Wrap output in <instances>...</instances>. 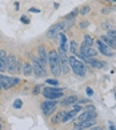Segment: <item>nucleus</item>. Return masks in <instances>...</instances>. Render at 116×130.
Instances as JSON below:
<instances>
[{
	"instance_id": "obj_1",
	"label": "nucleus",
	"mask_w": 116,
	"mask_h": 130,
	"mask_svg": "<svg viewBox=\"0 0 116 130\" xmlns=\"http://www.w3.org/2000/svg\"><path fill=\"white\" fill-rule=\"evenodd\" d=\"M48 65H49L52 76H59L61 73V62H60V56L57 53V51L52 49L51 52H48Z\"/></svg>"
},
{
	"instance_id": "obj_2",
	"label": "nucleus",
	"mask_w": 116,
	"mask_h": 130,
	"mask_svg": "<svg viewBox=\"0 0 116 130\" xmlns=\"http://www.w3.org/2000/svg\"><path fill=\"white\" fill-rule=\"evenodd\" d=\"M68 60H69V67H71V70L76 74L79 76V77H84L85 76V65L78 60V57L76 56H71V57H68Z\"/></svg>"
},
{
	"instance_id": "obj_3",
	"label": "nucleus",
	"mask_w": 116,
	"mask_h": 130,
	"mask_svg": "<svg viewBox=\"0 0 116 130\" xmlns=\"http://www.w3.org/2000/svg\"><path fill=\"white\" fill-rule=\"evenodd\" d=\"M97 53H99V51H97L96 48H94V46H88L85 45L84 43L80 45V49H79V55L76 57H80L83 58V60L87 62V60L88 58H95L97 56Z\"/></svg>"
},
{
	"instance_id": "obj_4",
	"label": "nucleus",
	"mask_w": 116,
	"mask_h": 130,
	"mask_svg": "<svg viewBox=\"0 0 116 130\" xmlns=\"http://www.w3.org/2000/svg\"><path fill=\"white\" fill-rule=\"evenodd\" d=\"M63 92L64 89L61 88H56V86H45L43 89V97H45L47 100H59L60 97H63Z\"/></svg>"
},
{
	"instance_id": "obj_5",
	"label": "nucleus",
	"mask_w": 116,
	"mask_h": 130,
	"mask_svg": "<svg viewBox=\"0 0 116 130\" xmlns=\"http://www.w3.org/2000/svg\"><path fill=\"white\" fill-rule=\"evenodd\" d=\"M31 65L33 69V73L36 77H45L47 76V72H45V68L42 65V62L39 61L37 57H32L31 58Z\"/></svg>"
},
{
	"instance_id": "obj_6",
	"label": "nucleus",
	"mask_w": 116,
	"mask_h": 130,
	"mask_svg": "<svg viewBox=\"0 0 116 130\" xmlns=\"http://www.w3.org/2000/svg\"><path fill=\"white\" fill-rule=\"evenodd\" d=\"M56 105H57V102L55 101V100H45V101L42 102L40 108H42V111H43L45 116H51L55 111Z\"/></svg>"
},
{
	"instance_id": "obj_7",
	"label": "nucleus",
	"mask_w": 116,
	"mask_h": 130,
	"mask_svg": "<svg viewBox=\"0 0 116 130\" xmlns=\"http://www.w3.org/2000/svg\"><path fill=\"white\" fill-rule=\"evenodd\" d=\"M57 53H59V56H60L61 73L68 74V73H69V70H71V67H69V60H68V57H67V55H66V52H63L61 49H59V51H57Z\"/></svg>"
},
{
	"instance_id": "obj_8",
	"label": "nucleus",
	"mask_w": 116,
	"mask_h": 130,
	"mask_svg": "<svg viewBox=\"0 0 116 130\" xmlns=\"http://www.w3.org/2000/svg\"><path fill=\"white\" fill-rule=\"evenodd\" d=\"M96 46H97V51H99L101 55L107 56V57H112V56H113V49H112V48H109L108 45H106L100 39H99V40H96Z\"/></svg>"
},
{
	"instance_id": "obj_9",
	"label": "nucleus",
	"mask_w": 116,
	"mask_h": 130,
	"mask_svg": "<svg viewBox=\"0 0 116 130\" xmlns=\"http://www.w3.org/2000/svg\"><path fill=\"white\" fill-rule=\"evenodd\" d=\"M37 58H39V61L42 62V65L44 68L48 65V53H47V51H45L44 45L37 46Z\"/></svg>"
},
{
	"instance_id": "obj_10",
	"label": "nucleus",
	"mask_w": 116,
	"mask_h": 130,
	"mask_svg": "<svg viewBox=\"0 0 116 130\" xmlns=\"http://www.w3.org/2000/svg\"><path fill=\"white\" fill-rule=\"evenodd\" d=\"M16 65H17V58L14 53H11L7 58V72H9L11 74L16 73Z\"/></svg>"
},
{
	"instance_id": "obj_11",
	"label": "nucleus",
	"mask_w": 116,
	"mask_h": 130,
	"mask_svg": "<svg viewBox=\"0 0 116 130\" xmlns=\"http://www.w3.org/2000/svg\"><path fill=\"white\" fill-rule=\"evenodd\" d=\"M60 33H64L61 31V27H60V23H56V24L52 25L48 31H47V37L48 39H55L56 36H59Z\"/></svg>"
},
{
	"instance_id": "obj_12",
	"label": "nucleus",
	"mask_w": 116,
	"mask_h": 130,
	"mask_svg": "<svg viewBox=\"0 0 116 130\" xmlns=\"http://www.w3.org/2000/svg\"><path fill=\"white\" fill-rule=\"evenodd\" d=\"M96 111H88V110H84V113H82L78 118H76V121H75V123H80V122H83L85 120H91V118H96Z\"/></svg>"
},
{
	"instance_id": "obj_13",
	"label": "nucleus",
	"mask_w": 116,
	"mask_h": 130,
	"mask_svg": "<svg viewBox=\"0 0 116 130\" xmlns=\"http://www.w3.org/2000/svg\"><path fill=\"white\" fill-rule=\"evenodd\" d=\"M7 58H8L7 52L4 49H0V72L7 70Z\"/></svg>"
},
{
	"instance_id": "obj_14",
	"label": "nucleus",
	"mask_w": 116,
	"mask_h": 130,
	"mask_svg": "<svg viewBox=\"0 0 116 130\" xmlns=\"http://www.w3.org/2000/svg\"><path fill=\"white\" fill-rule=\"evenodd\" d=\"M100 40H101L106 45H108L109 48L116 49V40H113L112 37H109L107 33H106V35H101V36H100Z\"/></svg>"
},
{
	"instance_id": "obj_15",
	"label": "nucleus",
	"mask_w": 116,
	"mask_h": 130,
	"mask_svg": "<svg viewBox=\"0 0 116 130\" xmlns=\"http://www.w3.org/2000/svg\"><path fill=\"white\" fill-rule=\"evenodd\" d=\"M96 125V118H91V120H85L80 123H76V127H80V129H89L92 126Z\"/></svg>"
},
{
	"instance_id": "obj_16",
	"label": "nucleus",
	"mask_w": 116,
	"mask_h": 130,
	"mask_svg": "<svg viewBox=\"0 0 116 130\" xmlns=\"http://www.w3.org/2000/svg\"><path fill=\"white\" fill-rule=\"evenodd\" d=\"M0 84H2V88L5 90H8L11 88V81H9V77L8 76H3L0 74Z\"/></svg>"
},
{
	"instance_id": "obj_17",
	"label": "nucleus",
	"mask_w": 116,
	"mask_h": 130,
	"mask_svg": "<svg viewBox=\"0 0 116 130\" xmlns=\"http://www.w3.org/2000/svg\"><path fill=\"white\" fill-rule=\"evenodd\" d=\"M79 101V98L76 96H69V97H66L64 100L61 101V106H67V105H75Z\"/></svg>"
},
{
	"instance_id": "obj_18",
	"label": "nucleus",
	"mask_w": 116,
	"mask_h": 130,
	"mask_svg": "<svg viewBox=\"0 0 116 130\" xmlns=\"http://www.w3.org/2000/svg\"><path fill=\"white\" fill-rule=\"evenodd\" d=\"M87 62H88L92 68H96V69H101L104 65H106V62L99 61V60H95V58H88V60H87Z\"/></svg>"
},
{
	"instance_id": "obj_19",
	"label": "nucleus",
	"mask_w": 116,
	"mask_h": 130,
	"mask_svg": "<svg viewBox=\"0 0 116 130\" xmlns=\"http://www.w3.org/2000/svg\"><path fill=\"white\" fill-rule=\"evenodd\" d=\"M59 39H60V49L63 52H67L68 46H67V37H66V33H60L59 35Z\"/></svg>"
},
{
	"instance_id": "obj_20",
	"label": "nucleus",
	"mask_w": 116,
	"mask_h": 130,
	"mask_svg": "<svg viewBox=\"0 0 116 130\" xmlns=\"http://www.w3.org/2000/svg\"><path fill=\"white\" fill-rule=\"evenodd\" d=\"M32 73H33V69H32L31 62H25L24 65H23V74L27 76V77H30Z\"/></svg>"
},
{
	"instance_id": "obj_21",
	"label": "nucleus",
	"mask_w": 116,
	"mask_h": 130,
	"mask_svg": "<svg viewBox=\"0 0 116 130\" xmlns=\"http://www.w3.org/2000/svg\"><path fill=\"white\" fill-rule=\"evenodd\" d=\"M67 116V111H59L55 117H52V122L54 123H57V122H63L64 121V118Z\"/></svg>"
},
{
	"instance_id": "obj_22",
	"label": "nucleus",
	"mask_w": 116,
	"mask_h": 130,
	"mask_svg": "<svg viewBox=\"0 0 116 130\" xmlns=\"http://www.w3.org/2000/svg\"><path fill=\"white\" fill-rule=\"evenodd\" d=\"M69 51H71V53L73 56H78L79 52H78V43L75 40H72L71 43H69Z\"/></svg>"
},
{
	"instance_id": "obj_23",
	"label": "nucleus",
	"mask_w": 116,
	"mask_h": 130,
	"mask_svg": "<svg viewBox=\"0 0 116 130\" xmlns=\"http://www.w3.org/2000/svg\"><path fill=\"white\" fill-rule=\"evenodd\" d=\"M83 43L85 44V45H88V46H94V44H95V41H94V39H92L89 35H85L84 36V41Z\"/></svg>"
},
{
	"instance_id": "obj_24",
	"label": "nucleus",
	"mask_w": 116,
	"mask_h": 130,
	"mask_svg": "<svg viewBox=\"0 0 116 130\" xmlns=\"http://www.w3.org/2000/svg\"><path fill=\"white\" fill-rule=\"evenodd\" d=\"M76 114H78V111L71 110L69 113H67V116H66V118H64V121H63V122H68V121H71L72 118H75V117H76Z\"/></svg>"
},
{
	"instance_id": "obj_25",
	"label": "nucleus",
	"mask_w": 116,
	"mask_h": 130,
	"mask_svg": "<svg viewBox=\"0 0 116 130\" xmlns=\"http://www.w3.org/2000/svg\"><path fill=\"white\" fill-rule=\"evenodd\" d=\"M89 12H91V7H89V5H84V7H82V8L79 9V13L83 15V16L84 15H88Z\"/></svg>"
},
{
	"instance_id": "obj_26",
	"label": "nucleus",
	"mask_w": 116,
	"mask_h": 130,
	"mask_svg": "<svg viewBox=\"0 0 116 130\" xmlns=\"http://www.w3.org/2000/svg\"><path fill=\"white\" fill-rule=\"evenodd\" d=\"M14 109H16V110H19V109H21V106H23V101L20 98H16L15 101H14Z\"/></svg>"
},
{
	"instance_id": "obj_27",
	"label": "nucleus",
	"mask_w": 116,
	"mask_h": 130,
	"mask_svg": "<svg viewBox=\"0 0 116 130\" xmlns=\"http://www.w3.org/2000/svg\"><path fill=\"white\" fill-rule=\"evenodd\" d=\"M9 81H11V88L17 86L20 84V78H17V77H9Z\"/></svg>"
},
{
	"instance_id": "obj_28",
	"label": "nucleus",
	"mask_w": 116,
	"mask_h": 130,
	"mask_svg": "<svg viewBox=\"0 0 116 130\" xmlns=\"http://www.w3.org/2000/svg\"><path fill=\"white\" fill-rule=\"evenodd\" d=\"M78 13H79V8H75V9L72 11V12H71V13H68V15L64 17V19H75Z\"/></svg>"
},
{
	"instance_id": "obj_29",
	"label": "nucleus",
	"mask_w": 116,
	"mask_h": 130,
	"mask_svg": "<svg viewBox=\"0 0 116 130\" xmlns=\"http://www.w3.org/2000/svg\"><path fill=\"white\" fill-rule=\"evenodd\" d=\"M103 28L107 29V31H111V29H113V27H112V24H111V21H104V23H103Z\"/></svg>"
},
{
	"instance_id": "obj_30",
	"label": "nucleus",
	"mask_w": 116,
	"mask_h": 130,
	"mask_svg": "<svg viewBox=\"0 0 116 130\" xmlns=\"http://www.w3.org/2000/svg\"><path fill=\"white\" fill-rule=\"evenodd\" d=\"M23 65H24V64H23L20 60H17V65H16V73H19V74H20V72H23Z\"/></svg>"
},
{
	"instance_id": "obj_31",
	"label": "nucleus",
	"mask_w": 116,
	"mask_h": 130,
	"mask_svg": "<svg viewBox=\"0 0 116 130\" xmlns=\"http://www.w3.org/2000/svg\"><path fill=\"white\" fill-rule=\"evenodd\" d=\"M45 82H47L48 85H55V86H56V85H59V81L55 80V78H49V80H47Z\"/></svg>"
},
{
	"instance_id": "obj_32",
	"label": "nucleus",
	"mask_w": 116,
	"mask_h": 130,
	"mask_svg": "<svg viewBox=\"0 0 116 130\" xmlns=\"http://www.w3.org/2000/svg\"><path fill=\"white\" fill-rule=\"evenodd\" d=\"M107 35H108L109 37H112L113 40H116V29H111V31H108Z\"/></svg>"
},
{
	"instance_id": "obj_33",
	"label": "nucleus",
	"mask_w": 116,
	"mask_h": 130,
	"mask_svg": "<svg viewBox=\"0 0 116 130\" xmlns=\"http://www.w3.org/2000/svg\"><path fill=\"white\" fill-rule=\"evenodd\" d=\"M88 25H89V21H87V20H83V21H80V24H79V27L82 28V29L87 28Z\"/></svg>"
},
{
	"instance_id": "obj_34",
	"label": "nucleus",
	"mask_w": 116,
	"mask_h": 130,
	"mask_svg": "<svg viewBox=\"0 0 116 130\" xmlns=\"http://www.w3.org/2000/svg\"><path fill=\"white\" fill-rule=\"evenodd\" d=\"M82 109H83V106H80V105H78V104L72 105V110H75V111H80Z\"/></svg>"
},
{
	"instance_id": "obj_35",
	"label": "nucleus",
	"mask_w": 116,
	"mask_h": 130,
	"mask_svg": "<svg viewBox=\"0 0 116 130\" xmlns=\"http://www.w3.org/2000/svg\"><path fill=\"white\" fill-rule=\"evenodd\" d=\"M20 21H23L24 24H28V23H30V20H28L27 16H20Z\"/></svg>"
},
{
	"instance_id": "obj_36",
	"label": "nucleus",
	"mask_w": 116,
	"mask_h": 130,
	"mask_svg": "<svg viewBox=\"0 0 116 130\" xmlns=\"http://www.w3.org/2000/svg\"><path fill=\"white\" fill-rule=\"evenodd\" d=\"M28 12H32V13H40L42 11L37 9V8H30V9H28Z\"/></svg>"
},
{
	"instance_id": "obj_37",
	"label": "nucleus",
	"mask_w": 116,
	"mask_h": 130,
	"mask_svg": "<svg viewBox=\"0 0 116 130\" xmlns=\"http://www.w3.org/2000/svg\"><path fill=\"white\" fill-rule=\"evenodd\" d=\"M101 13H104V15L111 13V9H109V8H103V9H101Z\"/></svg>"
},
{
	"instance_id": "obj_38",
	"label": "nucleus",
	"mask_w": 116,
	"mask_h": 130,
	"mask_svg": "<svg viewBox=\"0 0 116 130\" xmlns=\"http://www.w3.org/2000/svg\"><path fill=\"white\" fill-rule=\"evenodd\" d=\"M87 94H88V96H94V90H92L91 88H87Z\"/></svg>"
},
{
	"instance_id": "obj_39",
	"label": "nucleus",
	"mask_w": 116,
	"mask_h": 130,
	"mask_svg": "<svg viewBox=\"0 0 116 130\" xmlns=\"http://www.w3.org/2000/svg\"><path fill=\"white\" fill-rule=\"evenodd\" d=\"M89 130H103V127L101 126H92V127H89Z\"/></svg>"
},
{
	"instance_id": "obj_40",
	"label": "nucleus",
	"mask_w": 116,
	"mask_h": 130,
	"mask_svg": "<svg viewBox=\"0 0 116 130\" xmlns=\"http://www.w3.org/2000/svg\"><path fill=\"white\" fill-rule=\"evenodd\" d=\"M40 88H42V85H36V88H35V94H37V93H39Z\"/></svg>"
},
{
	"instance_id": "obj_41",
	"label": "nucleus",
	"mask_w": 116,
	"mask_h": 130,
	"mask_svg": "<svg viewBox=\"0 0 116 130\" xmlns=\"http://www.w3.org/2000/svg\"><path fill=\"white\" fill-rule=\"evenodd\" d=\"M104 3H116V0H104Z\"/></svg>"
},
{
	"instance_id": "obj_42",
	"label": "nucleus",
	"mask_w": 116,
	"mask_h": 130,
	"mask_svg": "<svg viewBox=\"0 0 116 130\" xmlns=\"http://www.w3.org/2000/svg\"><path fill=\"white\" fill-rule=\"evenodd\" d=\"M75 130H83V129H80V127H76V129H75Z\"/></svg>"
},
{
	"instance_id": "obj_43",
	"label": "nucleus",
	"mask_w": 116,
	"mask_h": 130,
	"mask_svg": "<svg viewBox=\"0 0 116 130\" xmlns=\"http://www.w3.org/2000/svg\"><path fill=\"white\" fill-rule=\"evenodd\" d=\"M2 89H3V88H2V84H0V90H2Z\"/></svg>"
},
{
	"instance_id": "obj_44",
	"label": "nucleus",
	"mask_w": 116,
	"mask_h": 130,
	"mask_svg": "<svg viewBox=\"0 0 116 130\" xmlns=\"http://www.w3.org/2000/svg\"><path fill=\"white\" fill-rule=\"evenodd\" d=\"M0 130H2V125H0Z\"/></svg>"
},
{
	"instance_id": "obj_45",
	"label": "nucleus",
	"mask_w": 116,
	"mask_h": 130,
	"mask_svg": "<svg viewBox=\"0 0 116 130\" xmlns=\"http://www.w3.org/2000/svg\"><path fill=\"white\" fill-rule=\"evenodd\" d=\"M115 98H116V93H115Z\"/></svg>"
}]
</instances>
